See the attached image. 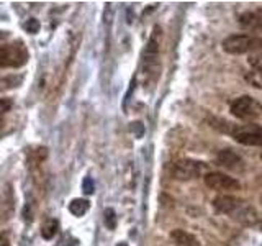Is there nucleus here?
Masks as SVG:
<instances>
[{
  "mask_svg": "<svg viewBox=\"0 0 262 246\" xmlns=\"http://www.w3.org/2000/svg\"><path fill=\"white\" fill-rule=\"evenodd\" d=\"M223 51L233 56L256 54L262 51V38L254 35H231L221 43Z\"/></svg>",
  "mask_w": 262,
  "mask_h": 246,
  "instance_id": "f257e3e1",
  "label": "nucleus"
},
{
  "mask_svg": "<svg viewBox=\"0 0 262 246\" xmlns=\"http://www.w3.org/2000/svg\"><path fill=\"white\" fill-rule=\"evenodd\" d=\"M28 61V49L21 41L4 45L0 51V66L2 68H21Z\"/></svg>",
  "mask_w": 262,
  "mask_h": 246,
  "instance_id": "f03ea898",
  "label": "nucleus"
},
{
  "mask_svg": "<svg viewBox=\"0 0 262 246\" xmlns=\"http://www.w3.org/2000/svg\"><path fill=\"white\" fill-rule=\"evenodd\" d=\"M229 112L239 120H252L262 113V107L256 98H252L249 95H243L239 98H236V100L231 104Z\"/></svg>",
  "mask_w": 262,
  "mask_h": 246,
  "instance_id": "7ed1b4c3",
  "label": "nucleus"
},
{
  "mask_svg": "<svg viewBox=\"0 0 262 246\" xmlns=\"http://www.w3.org/2000/svg\"><path fill=\"white\" fill-rule=\"evenodd\" d=\"M203 182L211 191H218V192H229V191H239L241 189V182L236 177H231L228 174H223V172L213 171L205 174Z\"/></svg>",
  "mask_w": 262,
  "mask_h": 246,
  "instance_id": "20e7f679",
  "label": "nucleus"
},
{
  "mask_svg": "<svg viewBox=\"0 0 262 246\" xmlns=\"http://www.w3.org/2000/svg\"><path fill=\"white\" fill-rule=\"evenodd\" d=\"M203 171V164L199 161H192V159H182V161H176L170 164L169 172L172 179L177 180H192L195 177H199Z\"/></svg>",
  "mask_w": 262,
  "mask_h": 246,
  "instance_id": "39448f33",
  "label": "nucleus"
},
{
  "mask_svg": "<svg viewBox=\"0 0 262 246\" xmlns=\"http://www.w3.org/2000/svg\"><path fill=\"white\" fill-rule=\"evenodd\" d=\"M231 136L243 146H262V127L234 125Z\"/></svg>",
  "mask_w": 262,
  "mask_h": 246,
  "instance_id": "423d86ee",
  "label": "nucleus"
},
{
  "mask_svg": "<svg viewBox=\"0 0 262 246\" xmlns=\"http://www.w3.org/2000/svg\"><path fill=\"white\" fill-rule=\"evenodd\" d=\"M229 217H231L233 220H236L237 223L244 225V227H257L260 223V217H259L257 210L244 200Z\"/></svg>",
  "mask_w": 262,
  "mask_h": 246,
  "instance_id": "0eeeda50",
  "label": "nucleus"
},
{
  "mask_svg": "<svg viewBox=\"0 0 262 246\" xmlns=\"http://www.w3.org/2000/svg\"><path fill=\"white\" fill-rule=\"evenodd\" d=\"M241 203H243V199H239V197L221 194L213 199V209H215L216 213H221V215H231Z\"/></svg>",
  "mask_w": 262,
  "mask_h": 246,
  "instance_id": "6e6552de",
  "label": "nucleus"
},
{
  "mask_svg": "<svg viewBox=\"0 0 262 246\" xmlns=\"http://www.w3.org/2000/svg\"><path fill=\"white\" fill-rule=\"evenodd\" d=\"M216 162L220 166H223L225 169L229 171H243L244 169V161L239 154H236L231 150H221L216 156Z\"/></svg>",
  "mask_w": 262,
  "mask_h": 246,
  "instance_id": "1a4fd4ad",
  "label": "nucleus"
},
{
  "mask_svg": "<svg viewBox=\"0 0 262 246\" xmlns=\"http://www.w3.org/2000/svg\"><path fill=\"white\" fill-rule=\"evenodd\" d=\"M239 25L244 30L262 31V8L257 10H248L239 15Z\"/></svg>",
  "mask_w": 262,
  "mask_h": 246,
  "instance_id": "9d476101",
  "label": "nucleus"
},
{
  "mask_svg": "<svg viewBox=\"0 0 262 246\" xmlns=\"http://www.w3.org/2000/svg\"><path fill=\"white\" fill-rule=\"evenodd\" d=\"M170 240L174 241L177 246H200L199 238L193 236L192 233L185 232L182 228L172 230L170 232Z\"/></svg>",
  "mask_w": 262,
  "mask_h": 246,
  "instance_id": "9b49d317",
  "label": "nucleus"
},
{
  "mask_svg": "<svg viewBox=\"0 0 262 246\" xmlns=\"http://www.w3.org/2000/svg\"><path fill=\"white\" fill-rule=\"evenodd\" d=\"M90 209V203L85 199H74L69 203V212L76 217H84Z\"/></svg>",
  "mask_w": 262,
  "mask_h": 246,
  "instance_id": "f8f14e48",
  "label": "nucleus"
},
{
  "mask_svg": "<svg viewBox=\"0 0 262 246\" xmlns=\"http://www.w3.org/2000/svg\"><path fill=\"white\" fill-rule=\"evenodd\" d=\"M57 230H59V223H57V220H53L49 218L45 221L43 228H41V236L45 238V240H53V238L56 236Z\"/></svg>",
  "mask_w": 262,
  "mask_h": 246,
  "instance_id": "ddd939ff",
  "label": "nucleus"
},
{
  "mask_svg": "<svg viewBox=\"0 0 262 246\" xmlns=\"http://www.w3.org/2000/svg\"><path fill=\"white\" fill-rule=\"evenodd\" d=\"M103 221L106 228L115 230V227H117V213H115L113 209H106L103 212Z\"/></svg>",
  "mask_w": 262,
  "mask_h": 246,
  "instance_id": "4468645a",
  "label": "nucleus"
},
{
  "mask_svg": "<svg viewBox=\"0 0 262 246\" xmlns=\"http://www.w3.org/2000/svg\"><path fill=\"white\" fill-rule=\"evenodd\" d=\"M246 80L256 89H262V71H252L246 76Z\"/></svg>",
  "mask_w": 262,
  "mask_h": 246,
  "instance_id": "2eb2a0df",
  "label": "nucleus"
},
{
  "mask_svg": "<svg viewBox=\"0 0 262 246\" xmlns=\"http://www.w3.org/2000/svg\"><path fill=\"white\" fill-rule=\"evenodd\" d=\"M248 63L254 68V71H262V51L256 53V54H251Z\"/></svg>",
  "mask_w": 262,
  "mask_h": 246,
  "instance_id": "dca6fc26",
  "label": "nucleus"
},
{
  "mask_svg": "<svg viewBox=\"0 0 262 246\" xmlns=\"http://www.w3.org/2000/svg\"><path fill=\"white\" fill-rule=\"evenodd\" d=\"M25 28H27V31L31 33V35H35V33L39 31V22L36 18H30L25 23Z\"/></svg>",
  "mask_w": 262,
  "mask_h": 246,
  "instance_id": "f3484780",
  "label": "nucleus"
},
{
  "mask_svg": "<svg viewBox=\"0 0 262 246\" xmlns=\"http://www.w3.org/2000/svg\"><path fill=\"white\" fill-rule=\"evenodd\" d=\"M82 191H84V194H87V195L94 194V180L90 177L84 179V182H82Z\"/></svg>",
  "mask_w": 262,
  "mask_h": 246,
  "instance_id": "a211bd4d",
  "label": "nucleus"
},
{
  "mask_svg": "<svg viewBox=\"0 0 262 246\" xmlns=\"http://www.w3.org/2000/svg\"><path fill=\"white\" fill-rule=\"evenodd\" d=\"M2 107H4V113L8 112V107H10V102L7 100V98H2Z\"/></svg>",
  "mask_w": 262,
  "mask_h": 246,
  "instance_id": "6ab92c4d",
  "label": "nucleus"
},
{
  "mask_svg": "<svg viewBox=\"0 0 262 246\" xmlns=\"http://www.w3.org/2000/svg\"><path fill=\"white\" fill-rule=\"evenodd\" d=\"M76 243H77V241H72V243H69V241H66V240H61L59 246H76Z\"/></svg>",
  "mask_w": 262,
  "mask_h": 246,
  "instance_id": "aec40b11",
  "label": "nucleus"
},
{
  "mask_svg": "<svg viewBox=\"0 0 262 246\" xmlns=\"http://www.w3.org/2000/svg\"><path fill=\"white\" fill-rule=\"evenodd\" d=\"M2 246H8V243H7V240L4 238V243H2Z\"/></svg>",
  "mask_w": 262,
  "mask_h": 246,
  "instance_id": "412c9836",
  "label": "nucleus"
},
{
  "mask_svg": "<svg viewBox=\"0 0 262 246\" xmlns=\"http://www.w3.org/2000/svg\"><path fill=\"white\" fill-rule=\"evenodd\" d=\"M117 246H128V244H126V243H118Z\"/></svg>",
  "mask_w": 262,
  "mask_h": 246,
  "instance_id": "4be33fe9",
  "label": "nucleus"
},
{
  "mask_svg": "<svg viewBox=\"0 0 262 246\" xmlns=\"http://www.w3.org/2000/svg\"><path fill=\"white\" fill-rule=\"evenodd\" d=\"M260 159H262V153H260Z\"/></svg>",
  "mask_w": 262,
  "mask_h": 246,
  "instance_id": "5701e85b",
  "label": "nucleus"
},
{
  "mask_svg": "<svg viewBox=\"0 0 262 246\" xmlns=\"http://www.w3.org/2000/svg\"><path fill=\"white\" fill-rule=\"evenodd\" d=\"M260 202H262V195H260Z\"/></svg>",
  "mask_w": 262,
  "mask_h": 246,
  "instance_id": "b1692460",
  "label": "nucleus"
}]
</instances>
